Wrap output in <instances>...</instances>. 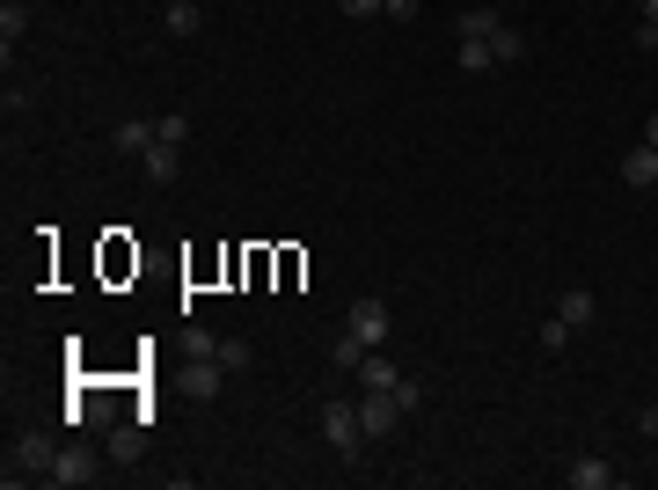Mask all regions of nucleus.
<instances>
[{"mask_svg": "<svg viewBox=\"0 0 658 490\" xmlns=\"http://www.w3.org/2000/svg\"><path fill=\"white\" fill-rule=\"evenodd\" d=\"M103 468H96V454L88 446H59V462H51V483L59 490H81V483H96Z\"/></svg>", "mask_w": 658, "mask_h": 490, "instance_id": "5", "label": "nucleus"}, {"mask_svg": "<svg viewBox=\"0 0 658 490\" xmlns=\"http://www.w3.org/2000/svg\"><path fill=\"white\" fill-rule=\"evenodd\" d=\"M490 59H498V67H519V59H527V37H519L512 23H498L490 29Z\"/></svg>", "mask_w": 658, "mask_h": 490, "instance_id": "10", "label": "nucleus"}, {"mask_svg": "<svg viewBox=\"0 0 658 490\" xmlns=\"http://www.w3.org/2000/svg\"><path fill=\"white\" fill-rule=\"evenodd\" d=\"M622 183H630V191H651L658 183V147H630L622 154Z\"/></svg>", "mask_w": 658, "mask_h": 490, "instance_id": "8", "label": "nucleus"}, {"mask_svg": "<svg viewBox=\"0 0 658 490\" xmlns=\"http://www.w3.org/2000/svg\"><path fill=\"white\" fill-rule=\"evenodd\" d=\"M23 29H29V8L23 0H0V45H8V59H15V45H23Z\"/></svg>", "mask_w": 658, "mask_h": 490, "instance_id": "11", "label": "nucleus"}, {"mask_svg": "<svg viewBox=\"0 0 658 490\" xmlns=\"http://www.w3.org/2000/svg\"><path fill=\"white\" fill-rule=\"evenodd\" d=\"M651 440H658V425H651Z\"/></svg>", "mask_w": 658, "mask_h": 490, "instance_id": "29", "label": "nucleus"}, {"mask_svg": "<svg viewBox=\"0 0 658 490\" xmlns=\"http://www.w3.org/2000/svg\"><path fill=\"white\" fill-rule=\"evenodd\" d=\"M322 440L337 462H359L366 454V425H359V403H322Z\"/></svg>", "mask_w": 658, "mask_h": 490, "instance_id": "1", "label": "nucleus"}, {"mask_svg": "<svg viewBox=\"0 0 658 490\" xmlns=\"http://www.w3.org/2000/svg\"><path fill=\"white\" fill-rule=\"evenodd\" d=\"M169 29H176V37H198V29H205L198 0H169Z\"/></svg>", "mask_w": 658, "mask_h": 490, "instance_id": "18", "label": "nucleus"}, {"mask_svg": "<svg viewBox=\"0 0 658 490\" xmlns=\"http://www.w3.org/2000/svg\"><path fill=\"white\" fill-rule=\"evenodd\" d=\"M359 359H366V344L351 337V330H344V337L330 344V367H337V373H359Z\"/></svg>", "mask_w": 658, "mask_h": 490, "instance_id": "17", "label": "nucleus"}, {"mask_svg": "<svg viewBox=\"0 0 658 490\" xmlns=\"http://www.w3.org/2000/svg\"><path fill=\"white\" fill-rule=\"evenodd\" d=\"M213 359H219V367H227V373H242L249 359H256V351H249L242 337H219V351H213Z\"/></svg>", "mask_w": 658, "mask_h": 490, "instance_id": "20", "label": "nucleus"}, {"mask_svg": "<svg viewBox=\"0 0 658 490\" xmlns=\"http://www.w3.org/2000/svg\"><path fill=\"white\" fill-rule=\"evenodd\" d=\"M213 351H219V337H213V330H198V322H191V359H213Z\"/></svg>", "mask_w": 658, "mask_h": 490, "instance_id": "25", "label": "nucleus"}, {"mask_svg": "<svg viewBox=\"0 0 658 490\" xmlns=\"http://www.w3.org/2000/svg\"><path fill=\"white\" fill-rule=\"evenodd\" d=\"M557 315H563V322H571V330H585V322L600 315V300L585 294V286H563V294H557Z\"/></svg>", "mask_w": 658, "mask_h": 490, "instance_id": "9", "label": "nucleus"}, {"mask_svg": "<svg viewBox=\"0 0 658 490\" xmlns=\"http://www.w3.org/2000/svg\"><path fill=\"white\" fill-rule=\"evenodd\" d=\"M636 45L658 51V0H636Z\"/></svg>", "mask_w": 658, "mask_h": 490, "instance_id": "19", "label": "nucleus"}, {"mask_svg": "<svg viewBox=\"0 0 658 490\" xmlns=\"http://www.w3.org/2000/svg\"><path fill=\"white\" fill-rule=\"evenodd\" d=\"M344 330L366 344V351H381L388 344V330H395V308L381 294H366V300H351V315H344Z\"/></svg>", "mask_w": 658, "mask_h": 490, "instance_id": "3", "label": "nucleus"}, {"mask_svg": "<svg viewBox=\"0 0 658 490\" xmlns=\"http://www.w3.org/2000/svg\"><path fill=\"white\" fill-rule=\"evenodd\" d=\"M51 462H59V446L23 432V440L8 446V483H51Z\"/></svg>", "mask_w": 658, "mask_h": 490, "instance_id": "2", "label": "nucleus"}, {"mask_svg": "<svg viewBox=\"0 0 658 490\" xmlns=\"http://www.w3.org/2000/svg\"><path fill=\"white\" fill-rule=\"evenodd\" d=\"M403 417H410V410H403L388 389H366V395H359V425H366V440H388Z\"/></svg>", "mask_w": 658, "mask_h": 490, "instance_id": "4", "label": "nucleus"}, {"mask_svg": "<svg viewBox=\"0 0 658 490\" xmlns=\"http://www.w3.org/2000/svg\"><path fill=\"white\" fill-rule=\"evenodd\" d=\"M110 454L132 462V454H140V425H118V432H110Z\"/></svg>", "mask_w": 658, "mask_h": 490, "instance_id": "21", "label": "nucleus"}, {"mask_svg": "<svg viewBox=\"0 0 658 490\" xmlns=\"http://www.w3.org/2000/svg\"><path fill=\"white\" fill-rule=\"evenodd\" d=\"M351 23H373V15H388V0H337Z\"/></svg>", "mask_w": 658, "mask_h": 490, "instance_id": "23", "label": "nucleus"}, {"mask_svg": "<svg viewBox=\"0 0 658 490\" xmlns=\"http://www.w3.org/2000/svg\"><path fill=\"white\" fill-rule=\"evenodd\" d=\"M359 381H366V389H388V395H395V381H403V373H395V359L366 351V359H359Z\"/></svg>", "mask_w": 658, "mask_h": 490, "instance_id": "14", "label": "nucleus"}, {"mask_svg": "<svg viewBox=\"0 0 658 490\" xmlns=\"http://www.w3.org/2000/svg\"><path fill=\"white\" fill-rule=\"evenodd\" d=\"M505 23V15H498V8H462V23H454V37H483L490 45V29Z\"/></svg>", "mask_w": 658, "mask_h": 490, "instance_id": "15", "label": "nucleus"}, {"mask_svg": "<svg viewBox=\"0 0 658 490\" xmlns=\"http://www.w3.org/2000/svg\"><path fill=\"white\" fill-rule=\"evenodd\" d=\"M644 147H658V118H651V124H644Z\"/></svg>", "mask_w": 658, "mask_h": 490, "instance_id": "28", "label": "nucleus"}, {"mask_svg": "<svg viewBox=\"0 0 658 490\" xmlns=\"http://www.w3.org/2000/svg\"><path fill=\"white\" fill-rule=\"evenodd\" d=\"M454 67H462V74H490L498 59H490V45H483V37H462V51H454Z\"/></svg>", "mask_w": 658, "mask_h": 490, "instance_id": "16", "label": "nucleus"}, {"mask_svg": "<svg viewBox=\"0 0 658 490\" xmlns=\"http://www.w3.org/2000/svg\"><path fill=\"white\" fill-rule=\"evenodd\" d=\"M219 381H227V367H219V359H191V395H198V403H213Z\"/></svg>", "mask_w": 658, "mask_h": 490, "instance_id": "13", "label": "nucleus"}, {"mask_svg": "<svg viewBox=\"0 0 658 490\" xmlns=\"http://www.w3.org/2000/svg\"><path fill=\"white\" fill-rule=\"evenodd\" d=\"M563 344H571V322L549 315V322H541V351H563Z\"/></svg>", "mask_w": 658, "mask_h": 490, "instance_id": "22", "label": "nucleus"}, {"mask_svg": "<svg viewBox=\"0 0 658 490\" xmlns=\"http://www.w3.org/2000/svg\"><path fill=\"white\" fill-rule=\"evenodd\" d=\"M651 425H658V403H651V410H644V417H636V432H644V440H651Z\"/></svg>", "mask_w": 658, "mask_h": 490, "instance_id": "27", "label": "nucleus"}, {"mask_svg": "<svg viewBox=\"0 0 658 490\" xmlns=\"http://www.w3.org/2000/svg\"><path fill=\"white\" fill-rule=\"evenodd\" d=\"M146 183H176V169H183V140H161V124H154V147L140 154Z\"/></svg>", "mask_w": 658, "mask_h": 490, "instance_id": "6", "label": "nucleus"}, {"mask_svg": "<svg viewBox=\"0 0 658 490\" xmlns=\"http://www.w3.org/2000/svg\"><path fill=\"white\" fill-rule=\"evenodd\" d=\"M110 140H118V154H146V147H154V118H124Z\"/></svg>", "mask_w": 658, "mask_h": 490, "instance_id": "12", "label": "nucleus"}, {"mask_svg": "<svg viewBox=\"0 0 658 490\" xmlns=\"http://www.w3.org/2000/svg\"><path fill=\"white\" fill-rule=\"evenodd\" d=\"M395 403H403V410H417V403H424V381H410V373H403V381H395Z\"/></svg>", "mask_w": 658, "mask_h": 490, "instance_id": "24", "label": "nucleus"}, {"mask_svg": "<svg viewBox=\"0 0 658 490\" xmlns=\"http://www.w3.org/2000/svg\"><path fill=\"white\" fill-rule=\"evenodd\" d=\"M417 8H424V0H388V23H410Z\"/></svg>", "mask_w": 658, "mask_h": 490, "instance_id": "26", "label": "nucleus"}, {"mask_svg": "<svg viewBox=\"0 0 658 490\" xmlns=\"http://www.w3.org/2000/svg\"><path fill=\"white\" fill-rule=\"evenodd\" d=\"M563 483H571V490H614V483H622V468L600 462V454H578V462L563 468Z\"/></svg>", "mask_w": 658, "mask_h": 490, "instance_id": "7", "label": "nucleus"}]
</instances>
